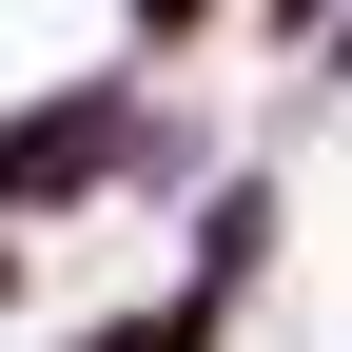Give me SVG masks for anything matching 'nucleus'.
<instances>
[{
    "label": "nucleus",
    "instance_id": "nucleus-1",
    "mask_svg": "<svg viewBox=\"0 0 352 352\" xmlns=\"http://www.w3.org/2000/svg\"><path fill=\"white\" fill-rule=\"evenodd\" d=\"M118 176H215V157H196V118H176L157 78H39V98L0 118V215L118 196Z\"/></svg>",
    "mask_w": 352,
    "mask_h": 352
},
{
    "label": "nucleus",
    "instance_id": "nucleus-2",
    "mask_svg": "<svg viewBox=\"0 0 352 352\" xmlns=\"http://www.w3.org/2000/svg\"><path fill=\"white\" fill-rule=\"evenodd\" d=\"M176 294H215V314L274 294V176H196V254H176Z\"/></svg>",
    "mask_w": 352,
    "mask_h": 352
},
{
    "label": "nucleus",
    "instance_id": "nucleus-3",
    "mask_svg": "<svg viewBox=\"0 0 352 352\" xmlns=\"http://www.w3.org/2000/svg\"><path fill=\"white\" fill-rule=\"evenodd\" d=\"M235 314H215V294H138V314H78V352H215Z\"/></svg>",
    "mask_w": 352,
    "mask_h": 352
},
{
    "label": "nucleus",
    "instance_id": "nucleus-4",
    "mask_svg": "<svg viewBox=\"0 0 352 352\" xmlns=\"http://www.w3.org/2000/svg\"><path fill=\"white\" fill-rule=\"evenodd\" d=\"M314 59H333V78H352V20H333V39H314Z\"/></svg>",
    "mask_w": 352,
    "mask_h": 352
}]
</instances>
